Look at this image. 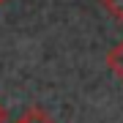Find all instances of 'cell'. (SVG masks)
Masks as SVG:
<instances>
[{
    "mask_svg": "<svg viewBox=\"0 0 123 123\" xmlns=\"http://www.w3.org/2000/svg\"><path fill=\"white\" fill-rule=\"evenodd\" d=\"M107 66H110V71L123 82V41H120L118 47L110 49V55H107Z\"/></svg>",
    "mask_w": 123,
    "mask_h": 123,
    "instance_id": "obj_1",
    "label": "cell"
},
{
    "mask_svg": "<svg viewBox=\"0 0 123 123\" xmlns=\"http://www.w3.org/2000/svg\"><path fill=\"white\" fill-rule=\"evenodd\" d=\"M101 6H104V11L110 14V17L123 22V0H101Z\"/></svg>",
    "mask_w": 123,
    "mask_h": 123,
    "instance_id": "obj_3",
    "label": "cell"
},
{
    "mask_svg": "<svg viewBox=\"0 0 123 123\" xmlns=\"http://www.w3.org/2000/svg\"><path fill=\"white\" fill-rule=\"evenodd\" d=\"M17 123H19V120H17Z\"/></svg>",
    "mask_w": 123,
    "mask_h": 123,
    "instance_id": "obj_6",
    "label": "cell"
},
{
    "mask_svg": "<svg viewBox=\"0 0 123 123\" xmlns=\"http://www.w3.org/2000/svg\"><path fill=\"white\" fill-rule=\"evenodd\" d=\"M3 3H6V0H0V6H3Z\"/></svg>",
    "mask_w": 123,
    "mask_h": 123,
    "instance_id": "obj_5",
    "label": "cell"
},
{
    "mask_svg": "<svg viewBox=\"0 0 123 123\" xmlns=\"http://www.w3.org/2000/svg\"><path fill=\"white\" fill-rule=\"evenodd\" d=\"M19 123H55V120L49 118L41 107H30V110H25V115L19 118Z\"/></svg>",
    "mask_w": 123,
    "mask_h": 123,
    "instance_id": "obj_2",
    "label": "cell"
},
{
    "mask_svg": "<svg viewBox=\"0 0 123 123\" xmlns=\"http://www.w3.org/2000/svg\"><path fill=\"white\" fill-rule=\"evenodd\" d=\"M6 118H8V115H6V107L0 104V123H6Z\"/></svg>",
    "mask_w": 123,
    "mask_h": 123,
    "instance_id": "obj_4",
    "label": "cell"
}]
</instances>
